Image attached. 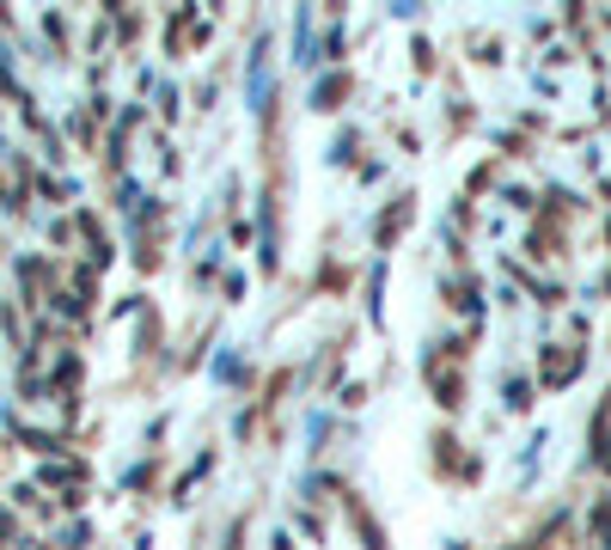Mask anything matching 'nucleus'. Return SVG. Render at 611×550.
I'll list each match as a JSON object with an SVG mask.
<instances>
[]
</instances>
